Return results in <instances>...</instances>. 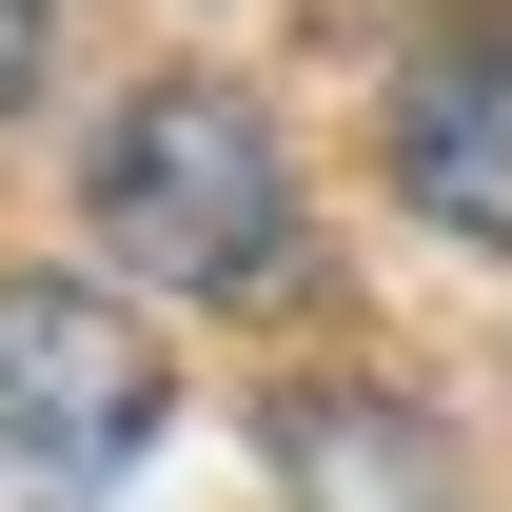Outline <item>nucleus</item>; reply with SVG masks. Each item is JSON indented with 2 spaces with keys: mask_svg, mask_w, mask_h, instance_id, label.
Here are the masks:
<instances>
[{
  "mask_svg": "<svg viewBox=\"0 0 512 512\" xmlns=\"http://www.w3.org/2000/svg\"><path fill=\"white\" fill-rule=\"evenodd\" d=\"M79 217H99V256H138L158 296H276V276L316 256L296 158H276V119H256L237 79H119L99 138H79Z\"/></svg>",
  "mask_w": 512,
  "mask_h": 512,
  "instance_id": "f257e3e1",
  "label": "nucleus"
},
{
  "mask_svg": "<svg viewBox=\"0 0 512 512\" xmlns=\"http://www.w3.org/2000/svg\"><path fill=\"white\" fill-rule=\"evenodd\" d=\"M178 414V355L99 276H0V512H119Z\"/></svg>",
  "mask_w": 512,
  "mask_h": 512,
  "instance_id": "f03ea898",
  "label": "nucleus"
},
{
  "mask_svg": "<svg viewBox=\"0 0 512 512\" xmlns=\"http://www.w3.org/2000/svg\"><path fill=\"white\" fill-rule=\"evenodd\" d=\"M394 197L434 237L512 256V0H473V20H434L394 60Z\"/></svg>",
  "mask_w": 512,
  "mask_h": 512,
  "instance_id": "7ed1b4c3",
  "label": "nucleus"
},
{
  "mask_svg": "<svg viewBox=\"0 0 512 512\" xmlns=\"http://www.w3.org/2000/svg\"><path fill=\"white\" fill-rule=\"evenodd\" d=\"M276 453H296V512H473L434 414H394V394H296Z\"/></svg>",
  "mask_w": 512,
  "mask_h": 512,
  "instance_id": "20e7f679",
  "label": "nucleus"
},
{
  "mask_svg": "<svg viewBox=\"0 0 512 512\" xmlns=\"http://www.w3.org/2000/svg\"><path fill=\"white\" fill-rule=\"evenodd\" d=\"M40 99V0H0V119Z\"/></svg>",
  "mask_w": 512,
  "mask_h": 512,
  "instance_id": "39448f33",
  "label": "nucleus"
}]
</instances>
